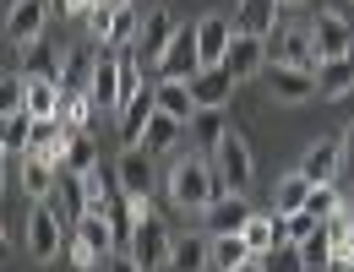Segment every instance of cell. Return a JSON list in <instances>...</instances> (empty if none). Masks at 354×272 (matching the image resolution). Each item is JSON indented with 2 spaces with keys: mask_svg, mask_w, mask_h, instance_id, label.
I'll return each mask as SVG.
<instances>
[{
  "mask_svg": "<svg viewBox=\"0 0 354 272\" xmlns=\"http://www.w3.org/2000/svg\"><path fill=\"white\" fill-rule=\"evenodd\" d=\"M164 185H169V202H175L180 213H207L223 191H229L223 175L213 169V164H202V158H180Z\"/></svg>",
  "mask_w": 354,
  "mask_h": 272,
  "instance_id": "obj_1",
  "label": "cell"
},
{
  "mask_svg": "<svg viewBox=\"0 0 354 272\" xmlns=\"http://www.w3.org/2000/svg\"><path fill=\"white\" fill-rule=\"evenodd\" d=\"M66 251V218H60V207L55 202H33V213H28V256L33 262H55Z\"/></svg>",
  "mask_w": 354,
  "mask_h": 272,
  "instance_id": "obj_2",
  "label": "cell"
},
{
  "mask_svg": "<svg viewBox=\"0 0 354 272\" xmlns=\"http://www.w3.org/2000/svg\"><path fill=\"white\" fill-rule=\"evenodd\" d=\"M267 66H306V71H316L322 55H316L310 28H272L267 33Z\"/></svg>",
  "mask_w": 354,
  "mask_h": 272,
  "instance_id": "obj_3",
  "label": "cell"
},
{
  "mask_svg": "<svg viewBox=\"0 0 354 272\" xmlns=\"http://www.w3.org/2000/svg\"><path fill=\"white\" fill-rule=\"evenodd\" d=\"M44 28H49V0H11L6 6V44L11 49L39 44Z\"/></svg>",
  "mask_w": 354,
  "mask_h": 272,
  "instance_id": "obj_4",
  "label": "cell"
},
{
  "mask_svg": "<svg viewBox=\"0 0 354 272\" xmlns=\"http://www.w3.org/2000/svg\"><path fill=\"white\" fill-rule=\"evenodd\" d=\"M131 256L142 262V267H169V256H175V234H169V224L164 218H153V207L142 213V224H136V240H131Z\"/></svg>",
  "mask_w": 354,
  "mask_h": 272,
  "instance_id": "obj_5",
  "label": "cell"
},
{
  "mask_svg": "<svg viewBox=\"0 0 354 272\" xmlns=\"http://www.w3.org/2000/svg\"><path fill=\"white\" fill-rule=\"evenodd\" d=\"M213 169L223 175V185H229V191H245V185H251V175H257V158H251V142H245L240 131H223L218 153H213Z\"/></svg>",
  "mask_w": 354,
  "mask_h": 272,
  "instance_id": "obj_6",
  "label": "cell"
},
{
  "mask_svg": "<svg viewBox=\"0 0 354 272\" xmlns=\"http://www.w3.org/2000/svg\"><path fill=\"white\" fill-rule=\"evenodd\" d=\"M223 71H229L234 82H251L257 71H267V39H262V33H240V28H234L229 55H223Z\"/></svg>",
  "mask_w": 354,
  "mask_h": 272,
  "instance_id": "obj_7",
  "label": "cell"
},
{
  "mask_svg": "<svg viewBox=\"0 0 354 272\" xmlns=\"http://www.w3.org/2000/svg\"><path fill=\"white\" fill-rule=\"evenodd\" d=\"M202 71V44H196V28H180L175 44L164 49V60H158V77H175V82H191Z\"/></svg>",
  "mask_w": 354,
  "mask_h": 272,
  "instance_id": "obj_8",
  "label": "cell"
},
{
  "mask_svg": "<svg viewBox=\"0 0 354 272\" xmlns=\"http://www.w3.org/2000/svg\"><path fill=\"white\" fill-rule=\"evenodd\" d=\"M267 93L278 98V104H306V98H316V71H306V66H267Z\"/></svg>",
  "mask_w": 354,
  "mask_h": 272,
  "instance_id": "obj_9",
  "label": "cell"
},
{
  "mask_svg": "<svg viewBox=\"0 0 354 272\" xmlns=\"http://www.w3.org/2000/svg\"><path fill=\"white\" fill-rule=\"evenodd\" d=\"M115 175H120V191H126L131 202H147V191H153V153H147L142 142H136V147H120Z\"/></svg>",
  "mask_w": 354,
  "mask_h": 272,
  "instance_id": "obj_10",
  "label": "cell"
},
{
  "mask_svg": "<svg viewBox=\"0 0 354 272\" xmlns=\"http://www.w3.org/2000/svg\"><path fill=\"white\" fill-rule=\"evenodd\" d=\"M175 17H169V11H147V22H142V39H136V60H142V66H153V71H158V60H164V49L175 44Z\"/></svg>",
  "mask_w": 354,
  "mask_h": 272,
  "instance_id": "obj_11",
  "label": "cell"
},
{
  "mask_svg": "<svg viewBox=\"0 0 354 272\" xmlns=\"http://www.w3.org/2000/svg\"><path fill=\"white\" fill-rule=\"evenodd\" d=\"M310 39H316V55H322V60H344L349 44H354V28H349V17H338V11H316Z\"/></svg>",
  "mask_w": 354,
  "mask_h": 272,
  "instance_id": "obj_12",
  "label": "cell"
},
{
  "mask_svg": "<svg viewBox=\"0 0 354 272\" xmlns=\"http://www.w3.org/2000/svg\"><path fill=\"white\" fill-rule=\"evenodd\" d=\"M300 175H306L310 185H333L338 180V175H344V136H322L306 158H300Z\"/></svg>",
  "mask_w": 354,
  "mask_h": 272,
  "instance_id": "obj_13",
  "label": "cell"
},
{
  "mask_svg": "<svg viewBox=\"0 0 354 272\" xmlns=\"http://www.w3.org/2000/svg\"><path fill=\"white\" fill-rule=\"evenodd\" d=\"M153 115H158V88L131 93V98H126V109H120V147H136Z\"/></svg>",
  "mask_w": 354,
  "mask_h": 272,
  "instance_id": "obj_14",
  "label": "cell"
},
{
  "mask_svg": "<svg viewBox=\"0 0 354 272\" xmlns=\"http://www.w3.org/2000/svg\"><path fill=\"white\" fill-rule=\"evenodd\" d=\"M245 224H251L245 191H223L218 202L207 207V229H213V234H245Z\"/></svg>",
  "mask_w": 354,
  "mask_h": 272,
  "instance_id": "obj_15",
  "label": "cell"
},
{
  "mask_svg": "<svg viewBox=\"0 0 354 272\" xmlns=\"http://www.w3.org/2000/svg\"><path fill=\"white\" fill-rule=\"evenodd\" d=\"M153 88H158V109H164V115H175L180 126H191V120L202 115V104H196L191 82H175V77H158Z\"/></svg>",
  "mask_w": 354,
  "mask_h": 272,
  "instance_id": "obj_16",
  "label": "cell"
},
{
  "mask_svg": "<svg viewBox=\"0 0 354 272\" xmlns=\"http://www.w3.org/2000/svg\"><path fill=\"white\" fill-rule=\"evenodd\" d=\"M229 39H234V22L229 17H202L196 22V44H202V66H223V55H229Z\"/></svg>",
  "mask_w": 354,
  "mask_h": 272,
  "instance_id": "obj_17",
  "label": "cell"
},
{
  "mask_svg": "<svg viewBox=\"0 0 354 272\" xmlns=\"http://www.w3.org/2000/svg\"><path fill=\"white\" fill-rule=\"evenodd\" d=\"M349 93H354V55H344V60H322V66H316V98L338 104V98H349Z\"/></svg>",
  "mask_w": 354,
  "mask_h": 272,
  "instance_id": "obj_18",
  "label": "cell"
},
{
  "mask_svg": "<svg viewBox=\"0 0 354 272\" xmlns=\"http://www.w3.org/2000/svg\"><path fill=\"white\" fill-rule=\"evenodd\" d=\"M55 207H60V218L66 224H77V218H88L93 202H88V180L82 175H71V169H60V185H55V196H49Z\"/></svg>",
  "mask_w": 354,
  "mask_h": 272,
  "instance_id": "obj_19",
  "label": "cell"
},
{
  "mask_svg": "<svg viewBox=\"0 0 354 272\" xmlns=\"http://www.w3.org/2000/svg\"><path fill=\"white\" fill-rule=\"evenodd\" d=\"M234 88H240V82H234L223 66H202V71L191 77V93H196V104H202V109H223Z\"/></svg>",
  "mask_w": 354,
  "mask_h": 272,
  "instance_id": "obj_20",
  "label": "cell"
},
{
  "mask_svg": "<svg viewBox=\"0 0 354 272\" xmlns=\"http://www.w3.org/2000/svg\"><path fill=\"white\" fill-rule=\"evenodd\" d=\"M17 185L33 196V202H49L55 196V185H60V164H49V158H33V153H22V175Z\"/></svg>",
  "mask_w": 354,
  "mask_h": 272,
  "instance_id": "obj_21",
  "label": "cell"
},
{
  "mask_svg": "<svg viewBox=\"0 0 354 272\" xmlns=\"http://www.w3.org/2000/svg\"><path fill=\"white\" fill-rule=\"evenodd\" d=\"M207 267H213V240H202V234H185V240H175L169 272H207Z\"/></svg>",
  "mask_w": 354,
  "mask_h": 272,
  "instance_id": "obj_22",
  "label": "cell"
},
{
  "mask_svg": "<svg viewBox=\"0 0 354 272\" xmlns=\"http://www.w3.org/2000/svg\"><path fill=\"white\" fill-rule=\"evenodd\" d=\"M93 66H98V55H93V49H77V55H66L60 93H71V98H88V93H93Z\"/></svg>",
  "mask_w": 354,
  "mask_h": 272,
  "instance_id": "obj_23",
  "label": "cell"
},
{
  "mask_svg": "<svg viewBox=\"0 0 354 272\" xmlns=\"http://www.w3.org/2000/svg\"><path fill=\"white\" fill-rule=\"evenodd\" d=\"M60 82H49V77H28V98H22V109L33 115V120H55L60 115Z\"/></svg>",
  "mask_w": 354,
  "mask_h": 272,
  "instance_id": "obj_24",
  "label": "cell"
},
{
  "mask_svg": "<svg viewBox=\"0 0 354 272\" xmlns=\"http://www.w3.org/2000/svg\"><path fill=\"white\" fill-rule=\"evenodd\" d=\"M180 131H185V126H180L175 115H164V109H158V115L147 120V131H142V147H147L153 158H158V153H175V147H180Z\"/></svg>",
  "mask_w": 354,
  "mask_h": 272,
  "instance_id": "obj_25",
  "label": "cell"
},
{
  "mask_svg": "<svg viewBox=\"0 0 354 272\" xmlns=\"http://www.w3.org/2000/svg\"><path fill=\"white\" fill-rule=\"evenodd\" d=\"M289 234H283V213H267V218H257L251 213V224H245V245L257 251V256H267L272 245H283Z\"/></svg>",
  "mask_w": 354,
  "mask_h": 272,
  "instance_id": "obj_26",
  "label": "cell"
},
{
  "mask_svg": "<svg viewBox=\"0 0 354 272\" xmlns=\"http://www.w3.org/2000/svg\"><path fill=\"white\" fill-rule=\"evenodd\" d=\"M240 33H272L278 28V0H240V17H234Z\"/></svg>",
  "mask_w": 354,
  "mask_h": 272,
  "instance_id": "obj_27",
  "label": "cell"
},
{
  "mask_svg": "<svg viewBox=\"0 0 354 272\" xmlns=\"http://www.w3.org/2000/svg\"><path fill=\"white\" fill-rule=\"evenodd\" d=\"M60 71H66V55H55L44 39L22 49V77H49V82H60Z\"/></svg>",
  "mask_w": 354,
  "mask_h": 272,
  "instance_id": "obj_28",
  "label": "cell"
},
{
  "mask_svg": "<svg viewBox=\"0 0 354 272\" xmlns=\"http://www.w3.org/2000/svg\"><path fill=\"white\" fill-rule=\"evenodd\" d=\"M33 115L28 109H6V120H0V147L6 153H28V142H33Z\"/></svg>",
  "mask_w": 354,
  "mask_h": 272,
  "instance_id": "obj_29",
  "label": "cell"
},
{
  "mask_svg": "<svg viewBox=\"0 0 354 272\" xmlns=\"http://www.w3.org/2000/svg\"><path fill=\"white\" fill-rule=\"evenodd\" d=\"M310 202V180L295 169V175H283V180L272 185V213H300Z\"/></svg>",
  "mask_w": 354,
  "mask_h": 272,
  "instance_id": "obj_30",
  "label": "cell"
},
{
  "mask_svg": "<svg viewBox=\"0 0 354 272\" xmlns=\"http://www.w3.org/2000/svg\"><path fill=\"white\" fill-rule=\"evenodd\" d=\"M257 251L245 245V234H213V267L218 272H234L240 262H251Z\"/></svg>",
  "mask_w": 354,
  "mask_h": 272,
  "instance_id": "obj_31",
  "label": "cell"
},
{
  "mask_svg": "<svg viewBox=\"0 0 354 272\" xmlns=\"http://www.w3.org/2000/svg\"><path fill=\"white\" fill-rule=\"evenodd\" d=\"M300 256H306V267H310V272H333L338 251H333V234H327V224L316 229L310 240H300Z\"/></svg>",
  "mask_w": 354,
  "mask_h": 272,
  "instance_id": "obj_32",
  "label": "cell"
},
{
  "mask_svg": "<svg viewBox=\"0 0 354 272\" xmlns=\"http://www.w3.org/2000/svg\"><path fill=\"white\" fill-rule=\"evenodd\" d=\"M60 169H71V175H88V169H98L93 131H71V147H66V164H60Z\"/></svg>",
  "mask_w": 354,
  "mask_h": 272,
  "instance_id": "obj_33",
  "label": "cell"
},
{
  "mask_svg": "<svg viewBox=\"0 0 354 272\" xmlns=\"http://www.w3.org/2000/svg\"><path fill=\"white\" fill-rule=\"evenodd\" d=\"M142 22H147V17H136V6H120V11H115V28H109V49H136Z\"/></svg>",
  "mask_w": 354,
  "mask_h": 272,
  "instance_id": "obj_34",
  "label": "cell"
},
{
  "mask_svg": "<svg viewBox=\"0 0 354 272\" xmlns=\"http://www.w3.org/2000/svg\"><path fill=\"white\" fill-rule=\"evenodd\" d=\"M185 131H196V142H202V153H218L223 131H229V126H223V109H202V115H196V120H191Z\"/></svg>",
  "mask_w": 354,
  "mask_h": 272,
  "instance_id": "obj_35",
  "label": "cell"
},
{
  "mask_svg": "<svg viewBox=\"0 0 354 272\" xmlns=\"http://www.w3.org/2000/svg\"><path fill=\"white\" fill-rule=\"evenodd\" d=\"M115 0H98V6H88V17H82V28H88L93 44H109V28H115Z\"/></svg>",
  "mask_w": 354,
  "mask_h": 272,
  "instance_id": "obj_36",
  "label": "cell"
},
{
  "mask_svg": "<svg viewBox=\"0 0 354 272\" xmlns=\"http://www.w3.org/2000/svg\"><path fill=\"white\" fill-rule=\"evenodd\" d=\"M262 267H267V272H310V267H306V256H300V245H295V240H283V245H272V251H267V256H262Z\"/></svg>",
  "mask_w": 354,
  "mask_h": 272,
  "instance_id": "obj_37",
  "label": "cell"
},
{
  "mask_svg": "<svg viewBox=\"0 0 354 272\" xmlns=\"http://www.w3.org/2000/svg\"><path fill=\"white\" fill-rule=\"evenodd\" d=\"M306 213H316L322 224H327L333 213H344V196H338V185H310V202H306Z\"/></svg>",
  "mask_w": 354,
  "mask_h": 272,
  "instance_id": "obj_38",
  "label": "cell"
},
{
  "mask_svg": "<svg viewBox=\"0 0 354 272\" xmlns=\"http://www.w3.org/2000/svg\"><path fill=\"white\" fill-rule=\"evenodd\" d=\"M316 229H322V218H316V213H306V207H300V213H283V234H289L295 245H300V240H310Z\"/></svg>",
  "mask_w": 354,
  "mask_h": 272,
  "instance_id": "obj_39",
  "label": "cell"
},
{
  "mask_svg": "<svg viewBox=\"0 0 354 272\" xmlns=\"http://www.w3.org/2000/svg\"><path fill=\"white\" fill-rule=\"evenodd\" d=\"M66 262H71V267H77V272H93V267H98V262H104V256H98L93 245H82V240L71 234V240H66Z\"/></svg>",
  "mask_w": 354,
  "mask_h": 272,
  "instance_id": "obj_40",
  "label": "cell"
},
{
  "mask_svg": "<svg viewBox=\"0 0 354 272\" xmlns=\"http://www.w3.org/2000/svg\"><path fill=\"white\" fill-rule=\"evenodd\" d=\"M104 272H147V267H142V262H136L131 251H115V256H109V262H104Z\"/></svg>",
  "mask_w": 354,
  "mask_h": 272,
  "instance_id": "obj_41",
  "label": "cell"
},
{
  "mask_svg": "<svg viewBox=\"0 0 354 272\" xmlns=\"http://www.w3.org/2000/svg\"><path fill=\"white\" fill-rule=\"evenodd\" d=\"M344 175H354V126H344Z\"/></svg>",
  "mask_w": 354,
  "mask_h": 272,
  "instance_id": "obj_42",
  "label": "cell"
},
{
  "mask_svg": "<svg viewBox=\"0 0 354 272\" xmlns=\"http://www.w3.org/2000/svg\"><path fill=\"white\" fill-rule=\"evenodd\" d=\"M234 272H267V267H262V256H251V262H240Z\"/></svg>",
  "mask_w": 354,
  "mask_h": 272,
  "instance_id": "obj_43",
  "label": "cell"
},
{
  "mask_svg": "<svg viewBox=\"0 0 354 272\" xmlns=\"http://www.w3.org/2000/svg\"><path fill=\"white\" fill-rule=\"evenodd\" d=\"M333 272H354V256H338V262H333Z\"/></svg>",
  "mask_w": 354,
  "mask_h": 272,
  "instance_id": "obj_44",
  "label": "cell"
},
{
  "mask_svg": "<svg viewBox=\"0 0 354 272\" xmlns=\"http://www.w3.org/2000/svg\"><path fill=\"white\" fill-rule=\"evenodd\" d=\"M295 6H306V0H278V11H295Z\"/></svg>",
  "mask_w": 354,
  "mask_h": 272,
  "instance_id": "obj_45",
  "label": "cell"
},
{
  "mask_svg": "<svg viewBox=\"0 0 354 272\" xmlns=\"http://www.w3.org/2000/svg\"><path fill=\"white\" fill-rule=\"evenodd\" d=\"M115 6H136V0H115Z\"/></svg>",
  "mask_w": 354,
  "mask_h": 272,
  "instance_id": "obj_46",
  "label": "cell"
},
{
  "mask_svg": "<svg viewBox=\"0 0 354 272\" xmlns=\"http://www.w3.org/2000/svg\"><path fill=\"white\" fill-rule=\"evenodd\" d=\"M349 213H354V196H349Z\"/></svg>",
  "mask_w": 354,
  "mask_h": 272,
  "instance_id": "obj_47",
  "label": "cell"
}]
</instances>
